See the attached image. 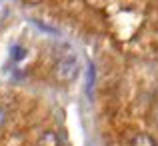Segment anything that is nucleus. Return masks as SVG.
<instances>
[{
	"mask_svg": "<svg viewBox=\"0 0 158 146\" xmlns=\"http://www.w3.org/2000/svg\"><path fill=\"white\" fill-rule=\"evenodd\" d=\"M24 56V50L20 48V46H14L12 48V58H22Z\"/></svg>",
	"mask_w": 158,
	"mask_h": 146,
	"instance_id": "39448f33",
	"label": "nucleus"
},
{
	"mask_svg": "<svg viewBox=\"0 0 158 146\" xmlns=\"http://www.w3.org/2000/svg\"><path fill=\"white\" fill-rule=\"evenodd\" d=\"M130 146H156V142H154V138H152L150 134H138L134 140H132V144Z\"/></svg>",
	"mask_w": 158,
	"mask_h": 146,
	"instance_id": "7ed1b4c3",
	"label": "nucleus"
},
{
	"mask_svg": "<svg viewBox=\"0 0 158 146\" xmlns=\"http://www.w3.org/2000/svg\"><path fill=\"white\" fill-rule=\"evenodd\" d=\"M78 76V58L76 54L66 52L54 64V78H56L60 84H70L74 78Z\"/></svg>",
	"mask_w": 158,
	"mask_h": 146,
	"instance_id": "f257e3e1",
	"label": "nucleus"
},
{
	"mask_svg": "<svg viewBox=\"0 0 158 146\" xmlns=\"http://www.w3.org/2000/svg\"><path fill=\"white\" fill-rule=\"evenodd\" d=\"M8 16V4L4 0H0V20H4Z\"/></svg>",
	"mask_w": 158,
	"mask_h": 146,
	"instance_id": "20e7f679",
	"label": "nucleus"
},
{
	"mask_svg": "<svg viewBox=\"0 0 158 146\" xmlns=\"http://www.w3.org/2000/svg\"><path fill=\"white\" fill-rule=\"evenodd\" d=\"M24 2H26V4H40L42 0H24Z\"/></svg>",
	"mask_w": 158,
	"mask_h": 146,
	"instance_id": "423d86ee",
	"label": "nucleus"
},
{
	"mask_svg": "<svg viewBox=\"0 0 158 146\" xmlns=\"http://www.w3.org/2000/svg\"><path fill=\"white\" fill-rule=\"evenodd\" d=\"M38 146H60V138H58V134L54 130H46L40 134L38 142H36Z\"/></svg>",
	"mask_w": 158,
	"mask_h": 146,
	"instance_id": "f03ea898",
	"label": "nucleus"
}]
</instances>
